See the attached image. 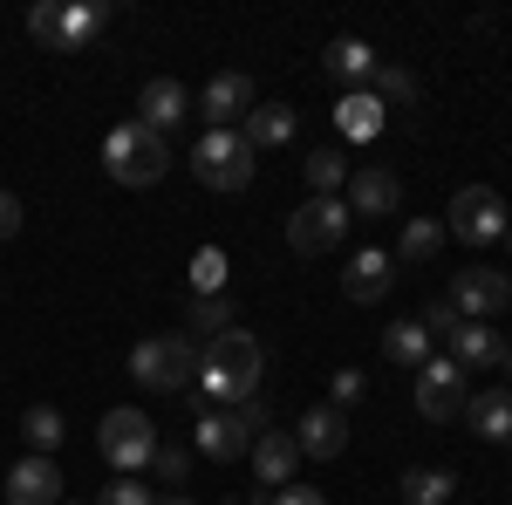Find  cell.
<instances>
[{
  "label": "cell",
  "instance_id": "obj_1",
  "mask_svg": "<svg viewBox=\"0 0 512 505\" xmlns=\"http://www.w3.org/2000/svg\"><path fill=\"white\" fill-rule=\"evenodd\" d=\"M260 376H267V349H260V335H219V342H205L198 349V396H205V410H233L246 396H260Z\"/></svg>",
  "mask_w": 512,
  "mask_h": 505
},
{
  "label": "cell",
  "instance_id": "obj_2",
  "mask_svg": "<svg viewBox=\"0 0 512 505\" xmlns=\"http://www.w3.org/2000/svg\"><path fill=\"white\" fill-rule=\"evenodd\" d=\"M103 164H110V178L130 185V192H144V185H158L164 171H171V137L158 130H144V123H110V137H103Z\"/></svg>",
  "mask_w": 512,
  "mask_h": 505
},
{
  "label": "cell",
  "instance_id": "obj_3",
  "mask_svg": "<svg viewBox=\"0 0 512 505\" xmlns=\"http://www.w3.org/2000/svg\"><path fill=\"white\" fill-rule=\"evenodd\" d=\"M130 383L151 389V396H192L198 383V349L185 335H151L130 349Z\"/></svg>",
  "mask_w": 512,
  "mask_h": 505
},
{
  "label": "cell",
  "instance_id": "obj_4",
  "mask_svg": "<svg viewBox=\"0 0 512 505\" xmlns=\"http://www.w3.org/2000/svg\"><path fill=\"white\" fill-rule=\"evenodd\" d=\"M260 430H274V424H267V403L246 396V403H233V410H205V417L192 424V437H198V458H212V465H239V458L253 451Z\"/></svg>",
  "mask_w": 512,
  "mask_h": 505
},
{
  "label": "cell",
  "instance_id": "obj_5",
  "mask_svg": "<svg viewBox=\"0 0 512 505\" xmlns=\"http://www.w3.org/2000/svg\"><path fill=\"white\" fill-rule=\"evenodd\" d=\"M253 164H260V157L246 151L239 130H205L198 151H192V171H198L205 192H246V185H253Z\"/></svg>",
  "mask_w": 512,
  "mask_h": 505
},
{
  "label": "cell",
  "instance_id": "obj_6",
  "mask_svg": "<svg viewBox=\"0 0 512 505\" xmlns=\"http://www.w3.org/2000/svg\"><path fill=\"white\" fill-rule=\"evenodd\" d=\"M349 226H355L349 198H308V205L287 219V246H294L301 260H328V253L349 239Z\"/></svg>",
  "mask_w": 512,
  "mask_h": 505
},
{
  "label": "cell",
  "instance_id": "obj_7",
  "mask_svg": "<svg viewBox=\"0 0 512 505\" xmlns=\"http://www.w3.org/2000/svg\"><path fill=\"white\" fill-rule=\"evenodd\" d=\"M96 444H103V465H117L123 478H130V471L151 465V451H158V424H151L144 410H103Z\"/></svg>",
  "mask_w": 512,
  "mask_h": 505
},
{
  "label": "cell",
  "instance_id": "obj_8",
  "mask_svg": "<svg viewBox=\"0 0 512 505\" xmlns=\"http://www.w3.org/2000/svg\"><path fill=\"white\" fill-rule=\"evenodd\" d=\"M506 198L492 192V185H465V192L451 198V212H444V233L465 239V246H492V239H506Z\"/></svg>",
  "mask_w": 512,
  "mask_h": 505
},
{
  "label": "cell",
  "instance_id": "obj_9",
  "mask_svg": "<svg viewBox=\"0 0 512 505\" xmlns=\"http://www.w3.org/2000/svg\"><path fill=\"white\" fill-rule=\"evenodd\" d=\"M451 308L465 314V321H492V314H506L512 308V273H499V267L451 273Z\"/></svg>",
  "mask_w": 512,
  "mask_h": 505
},
{
  "label": "cell",
  "instance_id": "obj_10",
  "mask_svg": "<svg viewBox=\"0 0 512 505\" xmlns=\"http://www.w3.org/2000/svg\"><path fill=\"white\" fill-rule=\"evenodd\" d=\"M417 410H424L431 424L465 417V369H458L451 355H431V362L417 369Z\"/></svg>",
  "mask_w": 512,
  "mask_h": 505
},
{
  "label": "cell",
  "instance_id": "obj_11",
  "mask_svg": "<svg viewBox=\"0 0 512 505\" xmlns=\"http://www.w3.org/2000/svg\"><path fill=\"white\" fill-rule=\"evenodd\" d=\"M246 458H253V471H260V492H287L294 471H301V444H294V430H260Z\"/></svg>",
  "mask_w": 512,
  "mask_h": 505
},
{
  "label": "cell",
  "instance_id": "obj_12",
  "mask_svg": "<svg viewBox=\"0 0 512 505\" xmlns=\"http://www.w3.org/2000/svg\"><path fill=\"white\" fill-rule=\"evenodd\" d=\"M246 110H253V82L239 76V69H219V76L205 82V96H198V117L212 123V130H239Z\"/></svg>",
  "mask_w": 512,
  "mask_h": 505
},
{
  "label": "cell",
  "instance_id": "obj_13",
  "mask_svg": "<svg viewBox=\"0 0 512 505\" xmlns=\"http://www.w3.org/2000/svg\"><path fill=\"white\" fill-rule=\"evenodd\" d=\"M396 205H403L396 171H383V164H355L349 171V212L355 219H390Z\"/></svg>",
  "mask_w": 512,
  "mask_h": 505
},
{
  "label": "cell",
  "instance_id": "obj_14",
  "mask_svg": "<svg viewBox=\"0 0 512 505\" xmlns=\"http://www.w3.org/2000/svg\"><path fill=\"white\" fill-rule=\"evenodd\" d=\"M294 444H301V458H342V451H349V410L315 403V410L294 424Z\"/></svg>",
  "mask_w": 512,
  "mask_h": 505
},
{
  "label": "cell",
  "instance_id": "obj_15",
  "mask_svg": "<svg viewBox=\"0 0 512 505\" xmlns=\"http://www.w3.org/2000/svg\"><path fill=\"white\" fill-rule=\"evenodd\" d=\"M390 287H396V253H383V246L355 253L349 273H342V294H349L355 308H376V301H383Z\"/></svg>",
  "mask_w": 512,
  "mask_h": 505
},
{
  "label": "cell",
  "instance_id": "obj_16",
  "mask_svg": "<svg viewBox=\"0 0 512 505\" xmlns=\"http://www.w3.org/2000/svg\"><path fill=\"white\" fill-rule=\"evenodd\" d=\"M321 69H328V82H342V89H369L376 69H383V55H376L362 35H335L328 55H321Z\"/></svg>",
  "mask_w": 512,
  "mask_h": 505
},
{
  "label": "cell",
  "instance_id": "obj_17",
  "mask_svg": "<svg viewBox=\"0 0 512 505\" xmlns=\"http://www.w3.org/2000/svg\"><path fill=\"white\" fill-rule=\"evenodd\" d=\"M7 505H62V471L55 458H21L7 471Z\"/></svg>",
  "mask_w": 512,
  "mask_h": 505
},
{
  "label": "cell",
  "instance_id": "obj_18",
  "mask_svg": "<svg viewBox=\"0 0 512 505\" xmlns=\"http://www.w3.org/2000/svg\"><path fill=\"white\" fill-rule=\"evenodd\" d=\"M185 110H192V103H185V89H178L171 76H158V82H144V89H137V123H144V130H158V137H171V130L185 123Z\"/></svg>",
  "mask_w": 512,
  "mask_h": 505
},
{
  "label": "cell",
  "instance_id": "obj_19",
  "mask_svg": "<svg viewBox=\"0 0 512 505\" xmlns=\"http://www.w3.org/2000/svg\"><path fill=\"white\" fill-rule=\"evenodd\" d=\"M465 424L485 444H512V389H478V396H465Z\"/></svg>",
  "mask_w": 512,
  "mask_h": 505
},
{
  "label": "cell",
  "instance_id": "obj_20",
  "mask_svg": "<svg viewBox=\"0 0 512 505\" xmlns=\"http://www.w3.org/2000/svg\"><path fill=\"white\" fill-rule=\"evenodd\" d=\"M444 342H451V362H458L465 376H472V369H492V362H499V349H506V342L492 335V321H458Z\"/></svg>",
  "mask_w": 512,
  "mask_h": 505
},
{
  "label": "cell",
  "instance_id": "obj_21",
  "mask_svg": "<svg viewBox=\"0 0 512 505\" xmlns=\"http://www.w3.org/2000/svg\"><path fill=\"white\" fill-rule=\"evenodd\" d=\"M239 137H246V151H274V144H287L294 137V110L287 103H253L246 117H239Z\"/></svg>",
  "mask_w": 512,
  "mask_h": 505
},
{
  "label": "cell",
  "instance_id": "obj_22",
  "mask_svg": "<svg viewBox=\"0 0 512 505\" xmlns=\"http://www.w3.org/2000/svg\"><path fill=\"white\" fill-rule=\"evenodd\" d=\"M335 123H342V137H355V144L376 137V130H383V96H376V89H349V96L335 103Z\"/></svg>",
  "mask_w": 512,
  "mask_h": 505
},
{
  "label": "cell",
  "instance_id": "obj_23",
  "mask_svg": "<svg viewBox=\"0 0 512 505\" xmlns=\"http://www.w3.org/2000/svg\"><path fill=\"white\" fill-rule=\"evenodd\" d=\"M383 355L403 362V369H424V362H431V328H424V321H390V328H383Z\"/></svg>",
  "mask_w": 512,
  "mask_h": 505
},
{
  "label": "cell",
  "instance_id": "obj_24",
  "mask_svg": "<svg viewBox=\"0 0 512 505\" xmlns=\"http://www.w3.org/2000/svg\"><path fill=\"white\" fill-rule=\"evenodd\" d=\"M21 437H28V458H55V451H62V437H69V424H62V410H55V403H35V410L21 417Z\"/></svg>",
  "mask_w": 512,
  "mask_h": 505
},
{
  "label": "cell",
  "instance_id": "obj_25",
  "mask_svg": "<svg viewBox=\"0 0 512 505\" xmlns=\"http://www.w3.org/2000/svg\"><path fill=\"white\" fill-rule=\"evenodd\" d=\"M437 246H444V219H410L396 239V267H431Z\"/></svg>",
  "mask_w": 512,
  "mask_h": 505
},
{
  "label": "cell",
  "instance_id": "obj_26",
  "mask_svg": "<svg viewBox=\"0 0 512 505\" xmlns=\"http://www.w3.org/2000/svg\"><path fill=\"white\" fill-rule=\"evenodd\" d=\"M403 505H444L451 492H458V478L451 471H431V465H417V471H403Z\"/></svg>",
  "mask_w": 512,
  "mask_h": 505
},
{
  "label": "cell",
  "instance_id": "obj_27",
  "mask_svg": "<svg viewBox=\"0 0 512 505\" xmlns=\"http://www.w3.org/2000/svg\"><path fill=\"white\" fill-rule=\"evenodd\" d=\"M185 321H192L198 342H219V335H233V301H226V294H205V301L185 308Z\"/></svg>",
  "mask_w": 512,
  "mask_h": 505
},
{
  "label": "cell",
  "instance_id": "obj_28",
  "mask_svg": "<svg viewBox=\"0 0 512 505\" xmlns=\"http://www.w3.org/2000/svg\"><path fill=\"white\" fill-rule=\"evenodd\" d=\"M301 171H308L315 198H335L342 185H349V164H342V151H328V144H321V151H308V164H301Z\"/></svg>",
  "mask_w": 512,
  "mask_h": 505
},
{
  "label": "cell",
  "instance_id": "obj_29",
  "mask_svg": "<svg viewBox=\"0 0 512 505\" xmlns=\"http://www.w3.org/2000/svg\"><path fill=\"white\" fill-rule=\"evenodd\" d=\"M103 21H110L103 7H69V0H62V55H69V48H89Z\"/></svg>",
  "mask_w": 512,
  "mask_h": 505
},
{
  "label": "cell",
  "instance_id": "obj_30",
  "mask_svg": "<svg viewBox=\"0 0 512 505\" xmlns=\"http://www.w3.org/2000/svg\"><path fill=\"white\" fill-rule=\"evenodd\" d=\"M369 89H376L383 103H403V110H410V103L424 96V82L410 76V69H376V82H369Z\"/></svg>",
  "mask_w": 512,
  "mask_h": 505
},
{
  "label": "cell",
  "instance_id": "obj_31",
  "mask_svg": "<svg viewBox=\"0 0 512 505\" xmlns=\"http://www.w3.org/2000/svg\"><path fill=\"white\" fill-rule=\"evenodd\" d=\"M219 287H226V253H219V246H205V253L192 260V301L219 294Z\"/></svg>",
  "mask_w": 512,
  "mask_h": 505
},
{
  "label": "cell",
  "instance_id": "obj_32",
  "mask_svg": "<svg viewBox=\"0 0 512 505\" xmlns=\"http://www.w3.org/2000/svg\"><path fill=\"white\" fill-rule=\"evenodd\" d=\"M28 35H35V48H55L62 55V0H41L35 14H28Z\"/></svg>",
  "mask_w": 512,
  "mask_h": 505
},
{
  "label": "cell",
  "instance_id": "obj_33",
  "mask_svg": "<svg viewBox=\"0 0 512 505\" xmlns=\"http://www.w3.org/2000/svg\"><path fill=\"white\" fill-rule=\"evenodd\" d=\"M151 471H158L164 485H185V471H192V451H185V444H158V451H151Z\"/></svg>",
  "mask_w": 512,
  "mask_h": 505
},
{
  "label": "cell",
  "instance_id": "obj_34",
  "mask_svg": "<svg viewBox=\"0 0 512 505\" xmlns=\"http://www.w3.org/2000/svg\"><path fill=\"white\" fill-rule=\"evenodd\" d=\"M417 321H424V328H431V342H444V335H451V328H458V321H465V314L451 308V294H437L431 308L417 314Z\"/></svg>",
  "mask_w": 512,
  "mask_h": 505
},
{
  "label": "cell",
  "instance_id": "obj_35",
  "mask_svg": "<svg viewBox=\"0 0 512 505\" xmlns=\"http://www.w3.org/2000/svg\"><path fill=\"white\" fill-rule=\"evenodd\" d=\"M96 505H151V485H137V478H117V485H103V499Z\"/></svg>",
  "mask_w": 512,
  "mask_h": 505
},
{
  "label": "cell",
  "instance_id": "obj_36",
  "mask_svg": "<svg viewBox=\"0 0 512 505\" xmlns=\"http://www.w3.org/2000/svg\"><path fill=\"white\" fill-rule=\"evenodd\" d=\"M362 389H369V383H362V369H342V376H335V410H349Z\"/></svg>",
  "mask_w": 512,
  "mask_h": 505
},
{
  "label": "cell",
  "instance_id": "obj_37",
  "mask_svg": "<svg viewBox=\"0 0 512 505\" xmlns=\"http://www.w3.org/2000/svg\"><path fill=\"white\" fill-rule=\"evenodd\" d=\"M21 219H28V212H21V198H14V192H0V239H14V233H21Z\"/></svg>",
  "mask_w": 512,
  "mask_h": 505
},
{
  "label": "cell",
  "instance_id": "obj_38",
  "mask_svg": "<svg viewBox=\"0 0 512 505\" xmlns=\"http://www.w3.org/2000/svg\"><path fill=\"white\" fill-rule=\"evenodd\" d=\"M274 505H328V499L308 492V485H287V492H274Z\"/></svg>",
  "mask_w": 512,
  "mask_h": 505
},
{
  "label": "cell",
  "instance_id": "obj_39",
  "mask_svg": "<svg viewBox=\"0 0 512 505\" xmlns=\"http://www.w3.org/2000/svg\"><path fill=\"white\" fill-rule=\"evenodd\" d=\"M499 369H506V376H512V342H506V349H499Z\"/></svg>",
  "mask_w": 512,
  "mask_h": 505
},
{
  "label": "cell",
  "instance_id": "obj_40",
  "mask_svg": "<svg viewBox=\"0 0 512 505\" xmlns=\"http://www.w3.org/2000/svg\"><path fill=\"white\" fill-rule=\"evenodd\" d=\"M164 505H198V499H185V492H178V499H164Z\"/></svg>",
  "mask_w": 512,
  "mask_h": 505
},
{
  "label": "cell",
  "instance_id": "obj_41",
  "mask_svg": "<svg viewBox=\"0 0 512 505\" xmlns=\"http://www.w3.org/2000/svg\"><path fill=\"white\" fill-rule=\"evenodd\" d=\"M62 505H76V499H62Z\"/></svg>",
  "mask_w": 512,
  "mask_h": 505
},
{
  "label": "cell",
  "instance_id": "obj_42",
  "mask_svg": "<svg viewBox=\"0 0 512 505\" xmlns=\"http://www.w3.org/2000/svg\"><path fill=\"white\" fill-rule=\"evenodd\" d=\"M506 239H512V226H506Z\"/></svg>",
  "mask_w": 512,
  "mask_h": 505
}]
</instances>
